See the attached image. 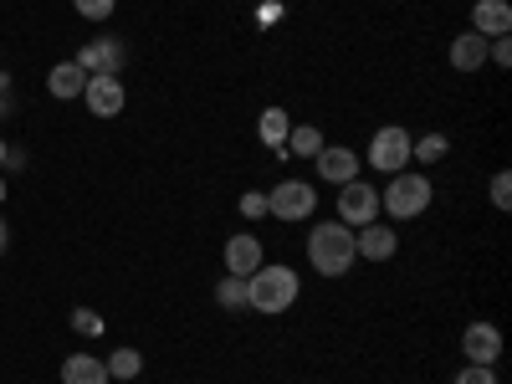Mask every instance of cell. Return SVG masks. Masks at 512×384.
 Segmentation results:
<instances>
[{
  "mask_svg": "<svg viewBox=\"0 0 512 384\" xmlns=\"http://www.w3.org/2000/svg\"><path fill=\"white\" fill-rule=\"evenodd\" d=\"M82 103H88L93 118H118L123 103H128V93H123V82H118L113 72H93L88 88H82Z\"/></svg>",
  "mask_w": 512,
  "mask_h": 384,
  "instance_id": "52a82bcc",
  "label": "cell"
},
{
  "mask_svg": "<svg viewBox=\"0 0 512 384\" xmlns=\"http://www.w3.org/2000/svg\"><path fill=\"white\" fill-rule=\"evenodd\" d=\"M379 216V190L364 185V180H349V185H338V221H344L349 231L369 226Z\"/></svg>",
  "mask_w": 512,
  "mask_h": 384,
  "instance_id": "8992f818",
  "label": "cell"
},
{
  "mask_svg": "<svg viewBox=\"0 0 512 384\" xmlns=\"http://www.w3.org/2000/svg\"><path fill=\"white\" fill-rule=\"evenodd\" d=\"M492 205L497 210L512 205V175H507V169H497V175H492Z\"/></svg>",
  "mask_w": 512,
  "mask_h": 384,
  "instance_id": "484cf974",
  "label": "cell"
},
{
  "mask_svg": "<svg viewBox=\"0 0 512 384\" xmlns=\"http://www.w3.org/2000/svg\"><path fill=\"white\" fill-rule=\"evenodd\" d=\"M354 251L364 256V262H390V256L400 251V236H395L390 226L369 221V226H359V231H354Z\"/></svg>",
  "mask_w": 512,
  "mask_h": 384,
  "instance_id": "8fae6325",
  "label": "cell"
},
{
  "mask_svg": "<svg viewBox=\"0 0 512 384\" xmlns=\"http://www.w3.org/2000/svg\"><path fill=\"white\" fill-rule=\"evenodd\" d=\"M461 354L472 359V364H497V359H502V328L472 323V328L461 333Z\"/></svg>",
  "mask_w": 512,
  "mask_h": 384,
  "instance_id": "30bf717a",
  "label": "cell"
},
{
  "mask_svg": "<svg viewBox=\"0 0 512 384\" xmlns=\"http://www.w3.org/2000/svg\"><path fill=\"white\" fill-rule=\"evenodd\" d=\"M282 21V0H262V26Z\"/></svg>",
  "mask_w": 512,
  "mask_h": 384,
  "instance_id": "f1b7e54d",
  "label": "cell"
},
{
  "mask_svg": "<svg viewBox=\"0 0 512 384\" xmlns=\"http://www.w3.org/2000/svg\"><path fill=\"white\" fill-rule=\"evenodd\" d=\"M82 88H88V72H82L77 62H57V67L47 72V93H52V98H62V103L82 98Z\"/></svg>",
  "mask_w": 512,
  "mask_h": 384,
  "instance_id": "9a60e30c",
  "label": "cell"
},
{
  "mask_svg": "<svg viewBox=\"0 0 512 384\" xmlns=\"http://www.w3.org/2000/svg\"><path fill=\"white\" fill-rule=\"evenodd\" d=\"M6 246H11V226H6V221H0V251H6Z\"/></svg>",
  "mask_w": 512,
  "mask_h": 384,
  "instance_id": "f546056e",
  "label": "cell"
},
{
  "mask_svg": "<svg viewBox=\"0 0 512 384\" xmlns=\"http://www.w3.org/2000/svg\"><path fill=\"white\" fill-rule=\"evenodd\" d=\"M313 164H318V180H323V185H349V180H359V154L344 149V144H323V154H318Z\"/></svg>",
  "mask_w": 512,
  "mask_h": 384,
  "instance_id": "9c48e42d",
  "label": "cell"
},
{
  "mask_svg": "<svg viewBox=\"0 0 512 384\" xmlns=\"http://www.w3.org/2000/svg\"><path fill=\"white\" fill-rule=\"evenodd\" d=\"M313 210H318V190H313L308 180H282L277 190H267V216H277V221H287V226L308 221Z\"/></svg>",
  "mask_w": 512,
  "mask_h": 384,
  "instance_id": "277c9868",
  "label": "cell"
},
{
  "mask_svg": "<svg viewBox=\"0 0 512 384\" xmlns=\"http://www.w3.org/2000/svg\"><path fill=\"white\" fill-rule=\"evenodd\" d=\"M451 67H456V72H482V67H487V36L461 31V36L451 41Z\"/></svg>",
  "mask_w": 512,
  "mask_h": 384,
  "instance_id": "5bb4252c",
  "label": "cell"
},
{
  "mask_svg": "<svg viewBox=\"0 0 512 384\" xmlns=\"http://www.w3.org/2000/svg\"><path fill=\"white\" fill-rule=\"evenodd\" d=\"M123 57H128V52H123V41H113V36H93L72 62L88 72V77H93V72H113V77H118V72H123Z\"/></svg>",
  "mask_w": 512,
  "mask_h": 384,
  "instance_id": "ba28073f",
  "label": "cell"
},
{
  "mask_svg": "<svg viewBox=\"0 0 512 384\" xmlns=\"http://www.w3.org/2000/svg\"><path fill=\"white\" fill-rule=\"evenodd\" d=\"M262 262H267V256H262V236L241 231V236L226 241V272H231V277H251Z\"/></svg>",
  "mask_w": 512,
  "mask_h": 384,
  "instance_id": "7c38bea8",
  "label": "cell"
},
{
  "mask_svg": "<svg viewBox=\"0 0 512 384\" xmlns=\"http://www.w3.org/2000/svg\"><path fill=\"white\" fill-rule=\"evenodd\" d=\"M308 262L318 267V277H349V267L359 262L354 251V231L344 221H323L308 236Z\"/></svg>",
  "mask_w": 512,
  "mask_h": 384,
  "instance_id": "7a4b0ae2",
  "label": "cell"
},
{
  "mask_svg": "<svg viewBox=\"0 0 512 384\" xmlns=\"http://www.w3.org/2000/svg\"><path fill=\"white\" fill-rule=\"evenodd\" d=\"M487 62H492V67H512V41H507V36L487 41Z\"/></svg>",
  "mask_w": 512,
  "mask_h": 384,
  "instance_id": "4316f807",
  "label": "cell"
},
{
  "mask_svg": "<svg viewBox=\"0 0 512 384\" xmlns=\"http://www.w3.org/2000/svg\"><path fill=\"white\" fill-rule=\"evenodd\" d=\"M72 11H77L82 21H108V16L118 11V0H72Z\"/></svg>",
  "mask_w": 512,
  "mask_h": 384,
  "instance_id": "7402d4cb",
  "label": "cell"
},
{
  "mask_svg": "<svg viewBox=\"0 0 512 384\" xmlns=\"http://www.w3.org/2000/svg\"><path fill=\"white\" fill-rule=\"evenodd\" d=\"M297 287H303V282H297V272L292 267H256L251 277H246V308L251 313H262V318H282L292 303H297Z\"/></svg>",
  "mask_w": 512,
  "mask_h": 384,
  "instance_id": "6da1fadb",
  "label": "cell"
},
{
  "mask_svg": "<svg viewBox=\"0 0 512 384\" xmlns=\"http://www.w3.org/2000/svg\"><path fill=\"white\" fill-rule=\"evenodd\" d=\"M472 31L497 41V36H512V6L507 0H477L472 6Z\"/></svg>",
  "mask_w": 512,
  "mask_h": 384,
  "instance_id": "4fadbf2b",
  "label": "cell"
},
{
  "mask_svg": "<svg viewBox=\"0 0 512 384\" xmlns=\"http://www.w3.org/2000/svg\"><path fill=\"white\" fill-rule=\"evenodd\" d=\"M103 364H108V379H139L144 374V354L128 349V344L113 349V359H103Z\"/></svg>",
  "mask_w": 512,
  "mask_h": 384,
  "instance_id": "ffe728a7",
  "label": "cell"
},
{
  "mask_svg": "<svg viewBox=\"0 0 512 384\" xmlns=\"http://www.w3.org/2000/svg\"><path fill=\"white\" fill-rule=\"evenodd\" d=\"M16 113V88H11V77L0 72V118H11Z\"/></svg>",
  "mask_w": 512,
  "mask_h": 384,
  "instance_id": "83f0119b",
  "label": "cell"
},
{
  "mask_svg": "<svg viewBox=\"0 0 512 384\" xmlns=\"http://www.w3.org/2000/svg\"><path fill=\"white\" fill-rule=\"evenodd\" d=\"M72 328H77L82 338H98V333H103V318H98L93 308H72Z\"/></svg>",
  "mask_w": 512,
  "mask_h": 384,
  "instance_id": "603a6c76",
  "label": "cell"
},
{
  "mask_svg": "<svg viewBox=\"0 0 512 384\" xmlns=\"http://www.w3.org/2000/svg\"><path fill=\"white\" fill-rule=\"evenodd\" d=\"M287 134H292V113H287V108H262V118H256V139L282 154Z\"/></svg>",
  "mask_w": 512,
  "mask_h": 384,
  "instance_id": "e0dca14e",
  "label": "cell"
},
{
  "mask_svg": "<svg viewBox=\"0 0 512 384\" xmlns=\"http://www.w3.org/2000/svg\"><path fill=\"white\" fill-rule=\"evenodd\" d=\"M431 200H436V185L425 180V175H415V169H400V175H390V185L379 190V210H390L395 221L425 216V210H431Z\"/></svg>",
  "mask_w": 512,
  "mask_h": 384,
  "instance_id": "3957f363",
  "label": "cell"
},
{
  "mask_svg": "<svg viewBox=\"0 0 512 384\" xmlns=\"http://www.w3.org/2000/svg\"><path fill=\"white\" fill-rule=\"evenodd\" d=\"M451 384H497V374H492V364H466Z\"/></svg>",
  "mask_w": 512,
  "mask_h": 384,
  "instance_id": "d4e9b609",
  "label": "cell"
},
{
  "mask_svg": "<svg viewBox=\"0 0 512 384\" xmlns=\"http://www.w3.org/2000/svg\"><path fill=\"white\" fill-rule=\"evenodd\" d=\"M323 144H328V139L318 134V123H292V134H287L282 154H292V159H318Z\"/></svg>",
  "mask_w": 512,
  "mask_h": 384,
  "instance_id": "ac0fdd59",
  "label": "cell"
},
{
  "mask_svg": "<svg viewBox=\"0 0 512 384\" xmlns=\"http://www.w3.org/2000/svg\"><path fill=\"white\" fill-rule=\"evenodd\" d=\"M241 216H246V221H262V216H267V190H246V195H241Z\"/></svg>",
  "mask_w": 512,
  "mask_h": 384,
  "instance_id": "cb8c5ba5",
  "label": "cell"
},
{
  "mask_svg": "<svg viewBox=\"0 0 512 384\" xmlns=\"http://www.w3.org/2000/svg\"><path fill=\"white\" fill-rule=\"evenodd\" d=\"M6 149H11V144H6V139H0V164H6Z\"/></svg>",
  "mask_w": 512,
  "mask_h": 384,
  "instance_id": "1f68e13d",
  "label": "cell"
},
{
  "mask_svg": "<svg viewBox=\"0 0 512 384\" xmlns=\"http://www.w3.org/2000/svg\"><path fill=\"white\" fill-rule=\"evenodd\" d=\"M379 175H400V169H410V134L400 123H390V128H379V134L369 139V154H364Z\"/></svg>",
  "mask_w": 512,
  "mask_h": 384,
  "instance_id": "5b68a950",
  "label": "cell"
},
{
  "mask_svg": "<svg viewBox=\"0 0 512 384\" xmlns=\"http://www.w3.org/2000/svg\"><path fill=\"white\" fill-rule=\"evenodd\" d=\"M446 154H451L446 134H425V139H410V159H420V164H441Z\"/></svg>",
  "mask_w": 512,
  "mask_h": 384,
  "instance_id": "44dd1931",
  "label": "cell"
},
{
  "mask_svg": "<svg viewBox=\"0 0 512 384\" xmlns=\"http://www.w3.org/2000/svg\"><path fill=\"white\" fill-rule=\"evenodd\" d=\"M216 308H221V313H241V308H246V277H231V272H226V277L216 282Z\"/></svg>",
  "mask_w": 512,
  "mask_h": 384,
  "instance_id": "d6986e66",
  "label": "cell"
},
{
  "mask_svg": "<svg viewBox=\"0 0 512 384\" xmlns=\"http://www.w3.org/2000/svg\"><path fill=\"white\" fill-rule=\"evenodd\" d=\"M6 195H11V190H6V175H0V205H6Z\"/></svg>",
  "mask_w": 512,
  "mask_h": 384,
  "instance_id": "4dcf8cb0",
  "label": "cell"
},
{
  "mask_svg": "<svg viewBox=\"0 0 512 384\" xmlns=\"http://www.w3.org/2000/svg\"><path fill=\"white\" fill-rule=\"evenodd\" d=\"M62 384H108V364L98 354H67L62 359Z\"/></svg>",
  "mask_w": 512,
  "mask_h": 384,
  "instance_id": "2e32d148",
  "label": "cell"
}]
</instances>
